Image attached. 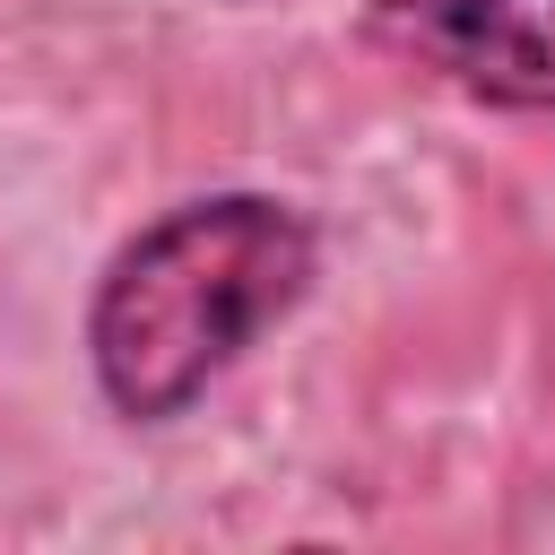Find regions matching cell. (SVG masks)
Returning a JSON list of instances; mask_svg holds the SVG:
<instances>
[{
  "label": "cell",
  "instance_id": "obj_1",
  "mask_svg": "<svg viewBox=\"0 0 555 555\" xmlns=\"http://www.w3.org/2000/svg\"><path fill=\"white\" fill-rule=\"evenodd\" d=\"M312 286V225L269 191L182 199L130 234L87 304V364L113 416L165 425Z\"/></svg>",
  "mask_w": 555,
  "mask_h": 555
},
{
  "label": "cell",
  "instance_id": "obj_2",
  "mask_svg": "<svg viewBox=\"0 0 555 555\" xmlns=\"http://www.w3.org/2000/svg\"><path fill=\"white\" fill-rule=\"evenodd\" d=\"M434 69L512 113H555V0H408L390 9Z\"/></svg>",
  "mask_w": 555,
  "mask_h": 555
}]
</instances>
